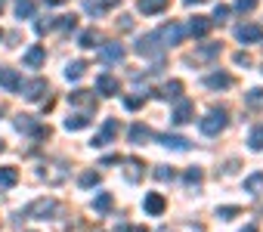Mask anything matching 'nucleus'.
<instances>
[{"instance_id":"nucleus-1","label":"nucleus","mask_w":263,"mask_h":232,"mask_svg":"<svg viewBox=\"0 0 263 232\" xmlns=\"http://www.w3.org/2000/svg\"><path fill=\"white\" fill-rule=\"evenodd\" d=\"M56 210H59V201L47 195V198H34L25 210H19V220H50Z\"/></svg>"},{"instance_id":"nucleus-2","label":"nucleus","mask_w":263,"mask_h":232,"mask_svg":"<svg viewBox=\"0 0 263 232\" xmlns=\"http://www.w3.org/2000/svg\"><path fill=\"white\" fill-rule=\"evenodd\" d=\"M68 164L62 161V158H53V161H44L41 164V170H37V177L47 183V186H62L65 180H68Z\"/></svg>"},{"instance_id":"nucleus-3","label":"nucleus","mask_w":263,"mask_h":232,"mask_svg":"<svg viewBox=\"0 0 263 232\" xmlns=\"http://www.w3.org/2000/svg\"><path fill=\"white\" fill-rule=\"evenodd\" d=\"M226 121H229V118H226V108H211L204 118L198 121V127H201L204 137H220L223 127H226Z\"/></svg>"},{"instance_id":"nucleus-4","label":"nucleus","mask_w":263,"mask_h":232,"mask_svg":"<svg viewBox=\"0 0 263 232\" xmlns=\"http://www.w3.org/2000/svg\"><path fill=\"white\" fill-rule=\"evenodd\" d=\"M47 93H50V84H47V78H34V81L22 84V96H25L28 102H41Z\"/></svg>"},{"instance_id":"nucleus-5","label":"nucleus","mask_w":263,"mask_h":232,"mask_svg":"<svg viewBox=\"0 0 263 232\" xmlns=\"http://www.w3.org/2000/svg\"><path fill=\"white\" fill-rule=\"evenodd\" d=\"M118 130H121V124H118L115 118H105V121H102V130L93 137V143H90V146H93V149H102V146H108V143L118 137Z\"/></svg>"},{"instance_id":"nucleus-6","label":"nucleus","mask_w":263,"mask_h":232,"mask_svg":"<svg viewBox=\"0 0 263 232\" xmlns=\"http://www.w3.org/2000/svg\"><path fill=\"white\" fill-rule=\"evenodd\" d=\"M155 34H158L161 47H174V44H180V41H183V34H186V31H183V25H180V22H167V25H164V28H158Z\"/></svg>"},{"instance_id":"nucleus-7","label":"nucleus","mask_w":263,"mask_h":232,"mask_svg":"<svg viewBox=\"0 0 263 232\" xmlns=\"http://www.w3.org/2000/svg\"><path fill=\"white\" fill-rule=\"evenodd\" d=\"M68 102L71 105H78V108H84V114H90V111H96V93L93 90H74V93H68Z\"/></svg>"},{"instance_id":"nucleus-8","label":"nucleus","mask_w":263,"mask_h":232,"mask_svg":"<svg viewBox=\"0 0 263 232\" xmlns=\"http://www.w3.org/2000/svg\"><path fill=\"white\" fill-rule=\"evenodd\" d=\"M16 130L19 133H34V137H50V127L37 124V118H31V114H19V118H16Z\"/></svg>"},{"instance_id":"nucleus-9","label":"nucleus","mask_w":263,"mask_h":232,"mask_svg":"<svg viewBox=\"0 0 263 232\" xmlns=\"http://www.w3.org/2000/svg\"><path fill=\"white\" fill-rule=\"evenodd\" d=\"M134 50H137L140 56H161V50H164V47H161V41H158V34L152 31V34H146V37H140Z\"/></svg>"},{"instance_id":"nucleus-10","label":"nucleus","mask_w":263,"mask_h":232,"mask_svg":"<svg viewBox=\"0 0 263 232\" xmlns=\"http://www.w3.org/2000/svg\"><path fill=\"white\" fill-rule=\"evenodd\" d=\"M93 93H102V96H118V93H121V84H118V78H115V74L102 71V74L96 78V90H93Z\"/></svg>"},{"instance_id":"nucleus-11","label":"nucleus","mask_w":263,"mask_h":232,"mask_svg":"<svg viewBox=\"0 0 263 232\" xmlns=\"http://www.w3.org/2000/svg\"><path fill=\"white\" fill-rule=\"evenodd\" d=\"M192 114H195V105H192L189 99H177V108H174L171 118H174V124H177V127H183V124H189V121H192Z\"/></svg>"},{"instance_id":"nucleus-12","label":"nucleus","mask_w":263,"mask_h":232,"mask_svg":"<svg viewBox=\"0 0 263 232\" xmlns=\"http://www.w3.org/2000/svg\"><path fill=\"white\" fill-rule=\"evenodd\" d=\"M235 37H238L241 44H257V41H263V28L254 25V22H245V25L235 28Z\"/></svg>"},{"instance_id":"nucleus-13","label":"nucleus","mask_w":263,"mask_h":232,"mask_svg":"<svg viewBox=\"0 0 263 232\" xmlns=\"http://www.w3.org/2000/svg\"><path fill=\"white\" fill-rule=\"evenodd\" d=\"M143 173H146V167H143L140 158H124V180L127 183H140Z\"/></svg>"},{"instance_id":"nucleus-14","label":"nucleus","mask_w":263,"mask_h":232,"mask_svg":"<svg viewBox=\"0 0 263 232\" xmlns=\"http://www.w3.org/2000/svg\"><path fill=\"white\" fill-rule=\"evenodd\" d=\"M99 59L102 62H124V47L118 41H108V44L99 47Z\"/></svg>"},{"instance_id":"nucleus-15","label":"nucleus","mask_w":263,"mask_h":232,"mask_svg":"<svg viewBox=\"0 0 263 232\" xmlns=\"http://www.w3.org/2000/svg\"><path fill=\"white\" fill-rule=\"evenodd\" d=\"M22 62H25V68H41V65L47 62V50H44L41 44H34V47H28V50H25Z\"/></svg>"},{"instance_id":"nucleus-16","label":"nucleus","mask_w":263,"mask_h":232,"mask_svg":"<svg viewBox=\"0 0 263 232\" xmlns=\"http://www.w3.org/2000/svg\"><path fill=\"white\" fill-rule=\"evenodd\" d=\"M143 207H146V214L161 217V214H164V207H167V201H164V195H161V192H149V195L143 198Z\"/></svg>"},{"instance_id":"nucleus-17","label":"nucleus","mask_w":263,"mask_h":232,"mask_svg":"<svg viewBox=\"0 0 263 232\" xmlns=\"http://www.w3.org/2000/svg\"><path fill=\"white\" fill-rule=\"evenodd\" d=\"M0 87L10 90V93L22 90V74H19L16 68H0Z\"/></svg>"},{"instance_id":"nucleus-18","label":"nucleus","mask_w":263,"mask_h":232,"mask_svg":"<svg viewBox=\"0 0 263 232\" xmlns=\"http://www.w3.org/2000/svg\"><path fill=\"white\" fill-rule=\"evenodd\" d=\"M204 87H208V90H229V87H232V74H226V71L204 74Z\"/></svg>"},{"instance_id":"nucleus-19","label":"nucleus","mask_w":263,"mask_h":232,"mask_svg":"<svg viewBox=\"0 0 263 232\" xmlns=\"http://www.w3.org/2000/svg\"><path fill=\"white\" fill-rule=\"evenodd\" d=\"M161 146H167V149H174V152H189V140L186 137H177V133H161V137H155Z\"/></svg>"},{"instance_id":"nucleus-20","label":"nucleus","mask_w":263,"mask_h":232,"mask_svg":"<svg viewBox=\"0 0 263 232\" xmlns=\"http://www.w3.org/2000/svg\"><path fill=\"white\" fill-rule=\"evenodd\" d=\"M127 137H130V143H134V146H146L149 140H155V133H152V130H149L146 124H134V127H130V133H127Z\"/></svg>"},{"instance_id":"nucleus-21","label":"nucleus","mask_w":263,"mask_h":232,"mask_svg":"<svg viewBox=\"0 0 263 232\" xmlns=\"http://www.w3.org/2000/svg\"><path fill=\"white\" fill-rule=\"evenodd\" d=\"M167 4L171 0H140V13H146V16H158V13H164L167 10Z\"/></svg>"},{"instance_id":"nucleus-22","label":"nucleus","mask_w":263,"mask_h":232,"mask_svg":"<svg viewBox=\"0 0 263 232\" xmlns=\"http://www.w3.org/2000/svg\"><path fill=\"white\" fill-rule=\"evenodd\" d=\"M211 25H214V22H211L208 16H195V19L189 22V34H192V37H204V34L211 31Z\"/></svg>"},{"instance_id":"nucleus-23","label":"nucleus","mask_w":263,"mask_h":232,"mask_svg":"<svg viewBox=\"0 0 263 232\" xmlns=\"http://www.w3.org/2000/svg\"><path fill=\"white\" fill-rule=\"evenodd\" d=\"M84 74H87V62H84V59H74V62L65 65V78H68V81H81Z\"/></svg>"},{"instance_id":"nucleus-24","label":"nucleus","mask_w":263,"mask_h":232,"mask_svg":"<svg viewBox=\"0 0 263 232\" xmlns=\"http://www.w3.org/2000/svg\"><path fill=\"white\" fill-rule=\"evenodd\" d=\"M180 93H183V81H167V84L158 90V96L167 99V102H171V99H180Z\"/></svg>"},{"instance_id":"nucleus-25","label":"nucleus","mask_w":263,"mask_h":232,"mask_svg":"<svg viewBox=\"0 0 263 232\" xmlns=\"http://www.w3.org/2000/svg\"><path fill=\"white\" fill-rule=\"evenodd\" d=\"M245 192L248 195H263V170H257L245 180Z\"/></svg>"},{"instance_id":"nucleus-26","label":"nucleus","mask_w":263,"mask_h":232,"mask_svg":"<svg viewBox=\"0 0 263 232\" xmlns=\"http://www.w3.org/2000/svg\"><path fill=\"white\" fill-rule=\"evenodd\" d=\"M19 183V170L16 167H0V189H13Z\"/></svg>"},{"instance_id":"nucleus-27","label":"nucleus","mask_w":263,"mask_h":232,"mask_svg":"<svg viewBox=\"0 0 263 232\" xmlns=\"http://www.w3.org/2000/svg\"><path fill=\"white\" fill-rule=\"evenodd\" d=\"M214 56H220V44H204V47H198L195 50V62H208V59H214Z\"/></svg>"},{"instance_id":"nucleus-28","label":"nucleus","mask_w":263,"mask_h":232,"mask_svg":"<svg viewBox=\"0 0 263 232\" xmlns=\"http://www.w3.org/2000/svg\"><path fill=\"white\" fill-rule=\"evenodd\" d=\"M111 204H115L111 192H99V195L93 198V210H96V214H108V210H111Z\"/></svg>"},{"instance_id":"nucleus-29","label":"nucleus","mask_w":263,"mask_h":232,"mask_svg":"<svg viewBox=\"0 0 263 232\" xmlns=\"http://www.w3.org/2000/svg\"><path fill=\"white\" fill-rule=\"evenodd\" d=\"M84 127H90L87 114H68L65 118V130H84Z\"/></svg>"},{"instance_id":"nucleus-30","label":"nucleus","mask_w":263,"mask_h":232,"mask_svg":"<svg viewBox=\"0 0 263 232\" xmlns=\"http://www.w3.org/2000/svg\"><path fill=\"white\" fill-rule=\"evenodd\" d=\"M99 180H102V177H99V170H84V173L78 177V183H81L84 189H93V186H99Z\"/></svg>"},{"instance_id":"nucleus-31","label":"nucleus","mask_w":263,"mask_h":232,"mask_svg":"<svg viewBox=\"0 0 263 232\" xmlns=\"http://www.w3.org/2000/svg\"><path fill=\"white\" fill-rule=\"evenodd\" d=\"M96 41H99V31L96 28H87V31H81L78 47H96Z\"/></svg>"},{"instance_id":"nucleus-32","label":"nucleus","mask_w":263,"mask_h":232,"mask_svg":"<svg viewBox=\"0 0 263 232\" xmlns=\"http://www.w3.org/2000/svg\"><path fill=\"white\" fill-rule=\"evenodd\" d=\"M183 180H186V186H192V189H198V186H201V180H204V173H201V167H189Z\"/></svg>"},{"instance_id":"nucleus-33","label":"nucleus","mask_w":263,"mask_h":232,"mask_svg":"<svg viewBox=\"0 0 263 232\" xmlns=\"http://www.w3.org/2000/svg\"><path fill=\"white\" fill-rule=\"evenodd\" d=\"M248 146H251L254 152H263V127H254V130L248 133Z\"/></svg>"},{"instance_id":"nucleus-34","label":"nucleus","mask_w":263,"mask_h":232,"mask_svg":"<svg viewBox=\"0 0 263 232\" xmlns=\"http://www.w3.org/2000/svg\"><path fill=\"white\" fill-rule=\"evenodd\" d=\"M16 16L19 19H31L34 16V4H31V0H19V4H16Z\"/></svg>"},{"instance_id":"nucleus-35","label":"nucleus","mask_w":263,"mask_h":232,"mask_svg":"<svg viewBox=\"0 0 263 232\" xmlns=\"http://www.w3.org/2000/svg\"><path fill=\"white\" fill-rule=\"evenodd\" d=\"M177 173H174V167H167V164H158L155 167V180H161V183H171Z\"/></svg>"},{"instance_id":"nucleus-36","label":"nucleus","mask_w":263,"mask_h":232,"mask_svg":"<svg viewBox=\"0 0 263 232\" xmlns=\"http://www.w3.org/2000/svg\"><path fill=\"white\" fill-rule=\"evenodd\" d=\"M238 214H241V210H238L235 204H223V207H217V217H220V220H232V217H238Z\"/></svg>"},{"instance_id":"nucleus-37","label":"nucleus","mask_w":263,"mask_h":232,"mask_svg":"<svg viewBox=\"0 0 263 232\" xmlns=\"http://www.w3.org/2000/svg\"><path fill=\"white\" fill-rule=\"evenodd\" d=\"M53 28H56V22H53L50 16L41 19V22H34V31H37V34H47V31H53Z\"/></svg>"},{"instance_id":"nucleus-38","label":"nucleus","mask_w":263,"mask_h":232,"mask_svg":"<svg viewBox=\"0 0 263 232\" xmlns=\"http://www.w3.org/2000/svg\"><path fill=\"white\" fill-rule=\"evenodd\" d=\"M56 25H59L62 31H74V28H78V19H74V16H59Z\"/></svg>"},{"instance_id":"nucleus-39","label":"nucleus","mask_w":263,"mask_h":232,"mask_svg":"<svg viewBox=\"0 0 263 232\" xmlns=\"http://www.w3.org/2000/svg\"><path fill=\"white\" fill-rule=\"evenodd\" d=\"M143 102H146V96H124V108H130V111H137Z\"/></svg>"},{"instance_id":"nucleus-40","label":"nucleus","mask_w":263,"mask_h":232,"mask_svg":"<svg viewBox=\"0 0 263 232\" xmlns=\"http://www.w3.org/2000/svg\"><path fill=\"white\" fill-rule=\"evenodd\" d=\"M84 10H87L90 16H102V10H105V7L99 4V0H84Z\"/></svg>"},{"instance_id":"nucleus-41","label":"nucleus","mask_w":263,"mask_h":232,"mask_svg":"<svg viewBox=\"0 0 263 232\" xmlns=\"http://www.w3.org/2000/svg\"><path fill=\"white\" fill-rule=\"evenodd\" d=\"M260 102H263V90H260V87L248 90V105H260Z\"/></svg>"},{"instance_id":"nucleus-42","label":"nucleus","mask_w":263,"mask_h":232,"mask_svg":"<svg viewBox=\"0 0 263 232\" xmlns=\"http://www.w3.org/2000/svg\"><path fill=\"white\" fill-rule=\"evenodd\" d=\"M254 7H257V0H235V10L238 13H251Z\"/></svg>"},{"instance_id":"nucleus-43","label":"nucleus","mask_w":263,"mask_h":232,"mask_svg":"<svg viewBox=\"0 0 263 232\" xmlns=\"http://www.w3.org/2000/svg\"><path fill=\"white\" fill-rule=\"evenodd\" d=\"M226 16H229V7L217 4V10H214V19H211V22H226Z\"/></svg>"},{"instance_id":"nucleus-44","label":"nucleus","mask_w":263,"mask_h":232,"mask_svg":"<svg viewBox=\"0 0 263 232\" xmlns=\"http://www.w3.org/2000/svg\"><path fill=\"white\" fill-rule=\"evenodd\" d=\"M177 232H204V226L201 223H180Z\"/></svg>"},{"instance_id":"nucleus-45","label":"nucleus","mask_w":263,"mask_h":232,"mask_svg":"<svg viewBox=\"0 0 263 232\" xmlns=\"http://www.w3.org/2000/svg\"><path fill=\"white\" fill-rule=\"evenodd\" d=\"M118 28H121V31H130V28H134V19H130V16H121V19H118Z\"/></svg>"},{"instance_id":"nucleus-46","label":"nucleus","mask_w":263,"mask_h":232,"mask_svg":"<svg viewBox=\"0 0 263 232\" xmlns=\"http://www.w3.org/2000/svg\"><path fill=\"white\" fill-rule=\"evenodd\" d=\"M251 62H254V59H251L248 53H235V65H245V68H248Z\"/></svg>"},{"instance_id":"nucleus-47","label":"nucleus","mask_w":263,"mask_h":232,"mask_svg":"<svg viewBox=\"0 0 263 232\" xmlns=\"http://www.w3.org/2000/svg\"><path fill=\"white\" fill-rule=\"evenodd\" d=\"M186 7H198V4H208V0H183Z\"/></svg>"},{"instance_id":"nucleus-48","label":"nucleus","mask_w":263,"mask_h":232,"mask_svg":"<svg viewBox=\"0 0 263 232\" xmlns=\"http://www.w3.org/2000/svg\"><path fill=\"white\" fill-rule=\"evenodd\" d=\"M99 4H102V7H118L121 0H99Z\"/></svg>"},{"instance_id":"nucleus-49","label":"nucleus","mask_w":263,"mask_h":232,"mask_svg":"<svg viewBox=\"0 0 263 232\" xmlns=\"http://www.w3.org/2000/svg\"><path fill=\"white\" fill-rule=\"evenodd\" d=\"M238 232H257V226H254V223H248V226H241Z\"/></svg>"},{"instance_id":"nucleus-50","label":"nucleus","mask_w":263,"mask_h":232,"mask_svg":"<svg viewBox=\"0 0 263 232\" xmlns=\"http://www.w3.org/2000/svg\"><path fill=\"white\" fill-rule=\"evenodd\" d=\"M127 232H149V229H146V226H130Z\"/></svg>"},{"instance_id":"nucleus-51","label":"nucleus","mask_w":263,"mask_h":232,"mask_svg":"<svg viewBox=\"0 0 263 232\" xmlns=\"http://www.w3.org/2000/svg\"><path fill=\"white\" fill-rule=\"evenodd\" d=\"M47 4H53V7H59V4H65V0H47Z\"/></svg>"},{"instance_id":"nucleus-52","label":"nucleus","mask_w":263,"mask_h":232,"mask_svg":"<svg viewBox=\"0 0 263 232\" xmlns=\"http://www.w3.org/2000/svg\"><path fill=\"white\" fill-rule=\"evenodd\" d=\"M0 152H4V140H0Z\"/></svg>"},{"instance_id":"nucleus-53","label":"nucleus","mask_w":263,"mask_h":232,"mask_svg":"<svg viewBox=\"0 0 263 232\" xmlns=\"http://www.w3.org/2000/svg\"><path fill=\"white\" fill-rule=\"evenodd\" d=\"M0 114H4V105H0Z\"/></svg>"},{"instance_id":"nucleus-54","label":"nucleus","mask_w":263,"mask_h":232,"mask_svg":"<svg viewBox=\"0 0 263 232\" xmlns=\"http://www.w3.org/2000/svg\"><path fill=\"white\" fill-rule=\"evenodd\" d=\"M0 10H4V4H0Z\"/></svg>"},{"instance_id":"nucleus-55","label":"nucleus","mask_w":263,"mask_h":232,"mask_svg":"<svg viewBox=\"0 0 263 232\" xmlns=\"http://www.w3.org/2000/svg\"><path fill=\"white\" fill-rule=\"evenodd\" d=\"M0 37H4V31H0Z\"/></svg>"}]
</instances>
